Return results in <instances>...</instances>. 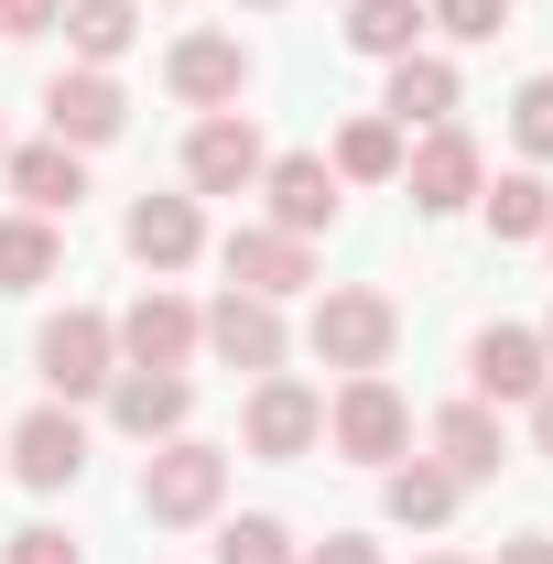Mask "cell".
Masks as SVG:
<instances>
[{"label": "cell", "instance_id": "25", "mask_svg": "<svg viewBox=\"0 0 553 564\" xmlns=\"http://www.w3.org/2000/svg\"><path fill=\"white\" fill-rule=\"evenodd\" d=\"M402 152H413V141L369 109V120H347V131H337V152H326V163H337V185H402Z\"/></svg>", "mask_w": 553, "mask_h": 564}, {"label": "cell", "instance_id": "2", "mask_svg": "<svg viewBox=\"0 0 553 564\" xmlns=\"http://www.w3.org/2000/svg\"><path fill=\"white\" fill-rule=\"evenodd\" d=\"M217 499H228V445H207V434H163V445L141 456V521L196 532V521H217Z\"/></svg>", "mask_w": 553, "mask_h": 564}, {"label": "cell", "instance_id": "30", "mask_svg": "<svg viewBox=\"0 0 553 564\" xmlns=\"http://www.w3.org/2000/svg\"><path fill=\"white\" fill-rule=\"evenodd\" d=\"M0 564H87V543H76V532H55V521H22V532L0 543Z\"/></svg>", "mask_w": 553, "mask_h": 564}, {"label": "cell", "instance_id": "7", "mask_svg": "<svg viewBox=\"0 0 553 564\" xmlns=\"http://www.w3.org/2000/svg\"><path fill=\"white\" fill-rule=\"evenodd\" d=\"M109 326H120V369H185V358L207 348V315L185 293H163V282H141L131 315H109Z\"/></svg>", "mask_w": 553, "mask_h": 564}, {"label": "cell", "instance_id": "9", "mask_svg": "<svg viewBox=\"0 0 553 564\" xmlns=\"http://www.w3.org/2000/svg\"><path fill=\"white\" fill-rule=\"evenodd\" d=\"M402 185H413L423 217H467V207H478V185H488V152L445 120V131H423L413 152H402Z\"/></svg>", "mask_w": 553, "mask_h": 564}, {"label": "cell", "instance_id": "6", "mask_svg": "<svg viewBox=\"0 0 553 564\" xmlns=\"http://www.w3.org/2000/svg\"><path fill=\"white\" fill-rule=\"evenodd\" d=\"M261 163H272V141L250 131V109H207L185 131V185L196 196H261Z\"/></svg>", "mask_w": 553, "mask_h": 564}, {"label": "cell", "instance_id": "8", "mask_svg": "<svg viewBox=\"0 0 553 564\" xmlns=\"http://www.w3.org/2000/svg\"><path fill=\"white\" fill-rule=\"evenodd\" d=\"M0 456H11V478H22V489H76V478H87V423H76V402H33V413L11 423V445H0Z\"/></svg>", "mask_w": 553, "mask_h": 564}, {"label": "cell", "instance_id": "36", "mask_svg": "<svg viewBox=\"0 0 553 564\" xmlns=\"http://www.w3.org/2000/svg\"><path fill=\"white\" fill-rule=\"evenodd\" d=\"M543 358H553V315H543Z\"/></svg>", "mask_w": 553, "mask_h": 564}, {"label": "cell", "instance_id": "39", "mask_svg": "<svg viewBox=\"0 0 553 564\" xmlns=\"http://www.w3.org/2000/svg\"><path fill=\"white\" fill-rule=\"evenodd\" d=\"M543 250H553V228H543Z\"/></svg>", "mask_w": 553, "mask_h": 564}, {"label": "cell", "instance_id": "16", "mask_svg": "<svg viewBox=\"0 0 553 564\" xmlns=\"http://www.w3.org/2000/svg\"><path fill=\"white\" fill-rule=\"evenodd\" d=\"M423 445H434V467H445L456 489H488V478L510 467V434H499V402H445Z\"/></svg>", "mask_w": 553, "mask_h": 564}, {"label": "cell", "instance_id": "10", "mask_svg": "<svg viewBox=\"0 0 553 564\" xmlns=\"http://www.w3.org/2000/svg\"><path fill=\"white\" fill-rule=\"evenodd\" d=\"M217 272H228V293H261V304H293V293L315 282V239H293V228H228Z\"/></svg>", "mask_w": 553, "mask_h": 564}, {"label": "cell", "instance_id": "21", "mask_svg": "<svg viewBox=\"0 0 553 564\" xmlns=\"http://www.w3.org/2000/svg\"><path fill=\"white\" fill-rule=\"evenodd\" d=\"M456 499H467V489H456L434 456H402V467H380V510H391L402 532H445V521H456Z\"/></svg>", "mask_w": 553, "mask_h": 564}, {"label": "cell", "instance_id": "20", "mask_svg": "<svg viewBox=\"0 0 553 564\" xmlns=\"http://www.w3.org/2000/svg\"><path fill=\"white\" fill-rule=\"evenodd\" d=\"M0 174H11V196H22L33 217H66L76 196H87V152H66L55 131H44V141H22V152H11Z\"/></svg>", "mask_w": 553, "mask_h": 564}, {"label": "cell", "instance_id": "28", "mask_svg": "<svg viewBox=\"0 0 553 564\" xmlns=\"http://www.w3.org/2000/svg\"><path fill=\"white\" fill-rule=\"evenodd\" d=\"M423 22H434L445 44H499V33H510V0H423Z\"/></svg>", "mask_w": 553, "mask_h": 564}, {"label": "cell", "instance_id": "12", "mask_svg": "<svg viewBox=\"0 0 553 564\" xmlns=\"http://www.w3.org/2000/svg\"><path fill=\"white\" fill-rule=\"evenodd\" d=\"M543 380H553L543 326H478L467 337V402H532Z\"/></svg>", "mask_w": 553, "mask_h": 564}, {"label": "cell", "instance_id": "4", "mask_svg": "<svg viewBox=\"0 0 553 564\" xmlns=\"http://www.w3.org/2000/svg\"><path fill=\"white\" fill-rule=\"evenodd\" d=\"M33 369H44V391H55V402H87V391H109V380H120V326H109L98 304H66V315H44Z\"/></svg>", "mask_w": 553, "mask_h": 564}, {"label": "cell", "instance_id": "5", "mask_svg": "<svg viewBox=\"0 0 553 564\" xmlns=\"http://www.w3.org/2000/svg\"><path fill=\"white\" fill-rule=\"evenodd\" d=\"M239 445H250V456H272V467L315 456V445H326V391H304L293 369L250 380V402H239Z\"/></svg>", "mask_w": 553, "mask_h": 564}, {"label": "cell", "instance_id": "31", "mask_svg": "<svg viewBox=\"0 0 553 564\" xmlns=\"http://www.w3.org/2000/svg\"><path fill=\"white\" fill-rule=\"evenodd\" d=\"M55 22H66V0H0V33H11V44H22V33H55Z\"/></svg>", "mask_w": 553, "mask_h": 564}, {"label": "cell", "instance_id": "32", "mask_svg": "<svg viewBox=\"0 0 553 564\" xmlns=\"http://www.w3.org/2000/svg\"><path fill=\"white\" fill-rule=\"evenodd\" d=\"M293 564H380V543H369V532H326L315 554H293Z\"/></svg>", "mask_w": 553, "mask_h": 564}, {"label": "cell", "instance_id": "33", "mask_svg": "<svg viewBox=\"0 0 553 564\" xmlns=\"http://www.w3.org/2000/svg\"><path fill=\"white\" fill-rule=\"evenodd\" d=\"M499 564H553V543H543V532H521V543H499Z\"/></svg>", "mask_w": 553, "mask_h": 564}, {"label": "cell", "instance_id": "13", "mask_svg": "<svg viewBox=\"0 0 553 564\" xmlns=\"http://www.w3.org/2000/svg\"><path fill=\"white\" fill-rule=\"evenodd\" d=\"M163 87H174L185 109H239V98H250V44H239V33H185V44L163 55Z\"/></svg>", "mask_w": 553, "mask_h": 564}, {"label": "cell", "instance_id": "11", "mask_svg": "<svg viewBox=\"0 0 553 564\" xmlns=\"http://www.w3.org/2000/svg\"><path fill=\"white\" fill-rule=\"evenodd\" d=\"M44 131L66 141V152L120 141V131H131V98H120V76H109V66H66L55 87H44Z\"/></svg>", "mask_w": 553, "mask_h": 564}, {"label": "cell", "instance_id": "18", "mask_svg": "<svg viewBox=\"0 0 553 564\" xmlns=\"http://www.w3.org/2000/svg\"><path fill=\"white\" fill-rule=\"evenodd\" d=\"M185 413H196V380H185V369H120V380H109V423H120L131 445L185 434Z\"/></svg>", "mask_w": 553, "mask_h": 564}, {"label": "cell", "instance_id": "26", "mask_svg": "<svg viewBox=\"0 0 553 564\" xmlns=\"http://www.w3.org/2000/svg\"><path fill=\"white\" fill-rule=\"evenodd\" d=\"M478 217H488V239H543L553 228V185L543 174H499V185H478Z\"/></svg>", "mask_w": 553, "mask_h": 564}, {"label": "cell", "instance_id": "1", "mask_svg": "<svg viewBox=\"0 0 553 564\" xmlns=\"http://www.w3.org/2000/svg\"><path fill=\"white\" fill-rule=\"evenodd\" d=\"M304 348L326 358V369H391V348H402V304L380 293V282H326L315 293V315H304Z\"/></svg>", "mask_w": 553, "mask_h": 564}, {"label": "cell", "instance_id": "24", "mask_svg": "<svg viewBox=\"0 0 553 564\" xmlns=\"http://www.w3.org/2000/svg\"><path fill=\"white\" fill-rule=\"evenodd\" d=\"M66 44L76 66H120L141 44V0H66Z\"/></svg>", "mask_w": 553, "mask_h": 564}, {"label": "cell", "instance_id": "35", "mask_svg": "<svg viewBox=\"0 0 553 564\" xmlns=\"http://www.w3.org/2000/svg\"><path fill=\"white\" fill-rule=\"evenodd\" d=\"M423 564H467V554H423Z\"/></svg>", "mask_w": 553, "mask_h": 564}, {"label": "cell", "instance_id": "3", "mask_svg": "<svg viewBox=\"0 0 553 564\" xmlns=\"http://www.w3.org/2000/svg\"><path fill=\"white\" fill-rule=\"evenodd\" d=\"M326 445H337L347 467H402L413 456V402L380 369H358V380H337V402H326Z\"/></svg>", "mask_w": 553, "mask_h": 564}, {"label": "cell", "instance_id": "34", "mask_svg": "<svg viewBox=\"0 0 553 564\" xmlns=\"http://www.w3.org/2000/svg\"><path fill=\"white\" fill-rule=\"evenodd\" d=\"M532 445H543V456H553V380H543V391H532Z\"/></svg>", "mask_w": 553, "mask_h": 564}, {"label": "cell", "instance_id": "38", "mask_svg": "<svg viewBox=\"0 0 553 564\" xmlns=\"http://www.w3.org/2000/svg\"><path fill=\"white\" fill-rule=\"evenodd\" d=\"M0 163H11V141H0Z\"/></svg>", "mask_w": 553, "mask_h": 564}, {"label": "cell", "instance_id": "15", "mask_svg": "<svg viewBox=\"0 0 553 564\" xmlns=\"http://www.w3.org/2000/svg\"><path fill=\"white\" fill-rule=\"evenodd\" d=\"M261 196H272V228H293V239L337 228V207H347L326 152H272V163H261Z\"/></svg>", "mask_w": 553, "mask_h": 564}, {"label": "cell", "instance_id": "22", "mask_svg": "<svg viewBox=\"0 0 553 564\" xmlns=\"http://www.w3.org/2000/svg\"><path fill=\"white\" fill-rule=\"evenodd\" d=\"M423 0H347V44L369 55V66H402V55H423Z\"/></svg>", "mask_w": 553, "mask_h": 564}, {"label": "cell", "instance_id": "23", "mask_svg": "<svg viewBox=\"0 0 553 564\" xmlns=\"http://www.w3.org/2000/svg\"><path fill=\"white\" fill-rule=\"evenodd\" d=\"M66 272V239H55V217H0V293H33V282Z\"/></svg>", "mask_w": 553, "mask_h": 564}, {"label": "cell", "instance_id": "29", "mask_svg": "<svg viewBox=\"0 0 553 564\" xmlns=\"http://www.w3.org/2000/svg\"><path fill=\"white\" fill-rule=\"evenodd\" d=\"M510 141H521L532 163H553V76H521V98H510Z\"/></svg>", "mask_w": 553, "mask_h": 564}, {"label": "cell", "instance_id": "27", "mask_svg": "<svg viewBox=\"0 0 553 564\" xmlns=\"http://www.w3.org/2000/svg\"><path fill=\"white\" fill-rule=\"evenodd\" d=\"M217 564H293V532L272 510H239V521H217Z\"/></svg>", "mask_w": 553, "mask_h": 564}, {"label": "cell", "instance_id": "37", "mask_svg": "<svg viewBox=\"0 0 553 564\" xmlns=\"http://www.w3.org/2000/svg\"><path fill=\"white\" fill-rule=\"evenodd\" d=\"M250 11H272V0H250Z\"/></svg>", "mask_w": 553, "mask_h": 564}, {"label": "cell", "instance_id": "17", "mask_svg": "<svg viewBox=\"0 0 553 564\" xmlns=\"http://www.w3.org/2000/svg\"><path fill=\"white\" fill-rule=\"evenodd\" d=\"M207 348L228 358V369H250V380H272L282 348H293V326H282V304H261V293H217L207 304Z\"/></svg>", "mask_w": 553, "mask_h": 564}, {"label": "cell", "instance_id": "19", "mask_svg": "<svg viewBox=\"0 0 553 564\" xmlns=\"http://www.w3.org/2000/svg\"><path fill=\"white\" fill-rule=\"evenodd\" d=\"M120 239H131L141 272H185V261L207 250V217H196V196H131Z\"/></svg>", "mask_w": 553, "mask_h": 564}, {"label": "cell", "instance_id": "14", "mask_svg": "<svg viewBox=\"0 0 553 564\" xmlns=\"http://www.w3.org/2000/svg\"><path fill=\"white\" fill-rule=\"evenodd\" d=\"M456 98H467L456 55H434V44H423V55H402V66H391V87H380V120L413 141V131H445V120H456Z\"/></svg>", "mask_w": 553, "mask_h": 564}]
</instances>
